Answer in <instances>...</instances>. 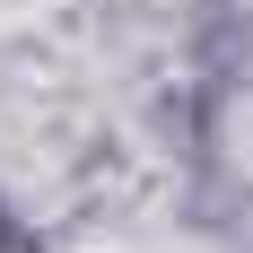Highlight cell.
Here are the masks:
<instances>
[{"label": "cell", "instance_id": "obj_1", "mask_svg": "<svg viewBox=\"0 0 253 253\" xmlns=\"http://www.w3.org/2000/svg\"><path fill=\"white\" fill-rule=\"evenodd\" d=\"M0 253H44V245H35V227L18 218V201H9V192H0Z\"/></svg>", "mask_w": 253, "mask_h": 253}]
</instances>
